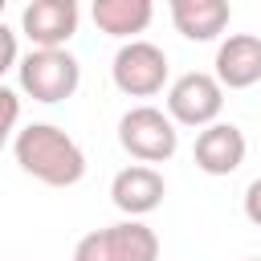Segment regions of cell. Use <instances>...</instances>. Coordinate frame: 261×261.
Here are the masks:
<instances>
[{
    "label": "cell",
    "instance_id": "cell-4",
    "mask_svg": "<svg viewBox=\"0 0 261 261\" xmlns=\"http://www.w3.org/2000/svg\"><path fill=\"white\" fill-rule=\"evenodd\" d=\"M118 143H122V151L130 159L151 167V163H163V159L175 155L179 130L167 118V110H159V106H130L118 118Z\"/></svg>",
    "mask_w": 261,
    "mask_h": 261
},
{
    "label": "cell",
    "instance_id": "cell-12",
    "mask_svg": "<svg viewBox=\"0 0 261 261\" xmlns=\"http://www.w3.org/2000/svg\"><path fill=\"white\" fill-rule=\"evenodd\" d=\"M94 24L118 41H135V33H143L155 16L151 0H94Z\"/></svg>",
    "mask_w": 261,
    "mask_h": 261
},
{
    "label": "cell",
    "instance_id": "cell-16",
    "mask_svg": "<svg viewBox=\"0 0 261 261\" xmlns=\"http://www.w3.org/2000/svg\"><path fill=\"white\" fill-rule=\"evenodd\" d=\"M0 16H4V0H0Z\"/></svg>",
    "mask_w": 261,
    "mask_h": 261
},
{
    "label": "cell",
    "instance_id": "cell-3",
    "mask_svg": "<svg viewBox=\"0 0 261 261\" xmlns=\"http://www.w3.org/2000/svg\"><path fill=\"white\" fill-rule=\"evenodd\" d=\"M73 261H159V237L143 220H118L86 232L73 245Z\"/></svg>",
    "mask_w": 261,
    "mask_h": 261
},
{
    "label": "cell",
    "instance_id": "cell-5",
    "mask_svg": "<svg viewBox=\"0 0 261 261\" xmlns=\"http://www.w3.org/2000/svg\"><path fill=\"white\" fill-rule=\"evenodd\" d=\"M224 110V86L216 82V73L204 69H188L167 86V118L175 126H212Z\"/></svg>",
    "mask_w": 261,
    "mask_h": 261
},
{
    "label": "cell",
    "instance_id": "cell-10",
    "mask_svg": "<svg viewBox=\"0 0 261 261\" xmlns=\"http://www.w3.org/2000/svg\"><path fill=\"white\" fill-rule=\"evenodd\" d=\"M192 159L204 175H232L245 163V130L232 122H212L196 135Z\"/></svg>",
    "mask_w": 261,
    "mask_h": 261
},
{
    "label": "cell",
    "instance_id": "cell-11",
    "mask_svg": "<svg viewBox=\"0 0 261 261\" xmlns=\"http://www.w3.org/2000/svg\"><path fill=\"white\" fill-rule=\"evenodd\" d=\"M228 0H171V24L188 41H216L228 29Z\"/></svg>",
    "mask_w": 261,
    "mask_h": 261
},
{
    "label": "cell",
    "instance_id": "cell-8",
    "mask_svg": "<svg viewBox=\"0 0 261 261\" xmlns=\"http://www.w3.org/2000/svg\"><path fill=\"white\" fill-rule=\"evenodd\" d=\"M163 196H167V184L147 163H130L110 179V200H114L118 212H126V220H139V216L155 212L163 204Z\"/></svg>",
    "mask_w": 261,
    "mask_h": 261
},
{
    "label": "cell",
    "instance_id": "cell-1",
    "mask_svg": "<svg viewBox=\"0 0 261 261\" xmlns=\"http://www.w3.org/2000/svg\"><path fill=\"white\" fill-rule=\"evenodd\" d=\"M12 155L24 175L41 179L45 188H73L86 175V151L53 122H29L12 139Z\"/></svg>",
    "mask_w": 261,
    "mask_h": 261
},
{
    "label": "cell",
    "instance_id": "cell-15",
    "mask_svg": "<svg viewBox=\"0 0 261 261\" xmlns=\"http://www.w3.org/2000/svg\"><path fill=\"white\" fill-rule=\"evenodd\" d=\"M245 216H249V220L261 228V175H257V179L245 188Z\"/></svg>",
    "mask_w": 261,
    "mask_h": 261
},
{
    "label": "cell",
    "instance_id": "cell-9",
    "mask_svg": "<svg viewBox=\"0 0 261 261\" xmlns=\"http://www.w3.org/2000/svg\"><path fill=\"white\" fill-rule=\"evenodd\" d=\"M216 82L224 90H249L261 82V37L257 33H228L216 49Z\"/></svg>",
    "mask_w": 261,
    "mask_h": 261
},
{
    "label": "cell",
    "instance_id": "cell-17",
    "mask_svg": "<svg viewBox=\"0 0 261 261\" xmlns=\"http://www.w3.org/2000/svg\"><path fill=\"white\" fill-rule=\"evenodd\" d=\"M245 261H261V257H245Z\"/></svg>",
    "mask_w": 261,
    "mask_h": 261
},
{
    "label": "cell",
    "instance_id": "cell-13",
    "mask_svg": "<svg viewBox=\"0 0 261 261\" xmlns=\"http://www.w3.org/2000/svg\"><path fill=\"white\" fill-rule=\"evenodd\" d=\"M16 122H20V98H16V90L0 86V151L8 139H16Z\"/></svg>",
    "mask_w": 261,
    "mask_h": 261
},
{
    "label": "cell",
    "instance_id": "cell-2",
    "mask_svg": "<svg viewBox=\"0 0 261 261\" xmlns=\"http://www.w3.org/2000/svg\"><path fill=\"white\" fill-rule=\"evenodd\" d=\"M16 77L33 102L53 106V102L73 98V90L82 86V65L69 49H29L16 65Z\"/></svg>",
    "mask_w": 261,
    "mask_h": 261
},
{
    "label": "cell",
    "instance_id": "cell-14",
    "mask_svg": "<svg viewBox=\"0 0 261 261\" xmlns=\"http://www.w3.org/2000/svg\"><path fill=\"white\" fill-rule=\"evenodd\" d=\"M12 65H20V57H16V33L0 20V73H8Z\"/></svg>",
    "mask_w": 261,
    "mask_h": 261
},
{
    "label": "cell",
    "instance_id": "cell-7",
    "mask_svg": "<svg viewBox=\"0 0 261 261\" xmlns=\"http://www.w3.org/2000/svg\"><path fill=\"white\" fill-rule=\"evenodd\" d=\"M77 4L73 0H33L20 8V33L33 41V49H65V41L77 33Z\"/></svg>",
    "mask_w": 261,
    "mask_h": 261
},
{
    "label": "cell",
    "instance_id": "cell-6",
    "mask_svg": "<svg viewBox=\"0 0 261 261\" xmlns=\"http://www.w3.org/2000/svg\"><path fill=\"white\" fill-rule=\"evenodd\" d=\"M110 77L114 86L126 94V98H155L163 86H167V53L151 41H126L118 53H114V65H110Z\"/></svg>",
    "mask_w": 261,
    "mask_h": 261
}]
</instances>
